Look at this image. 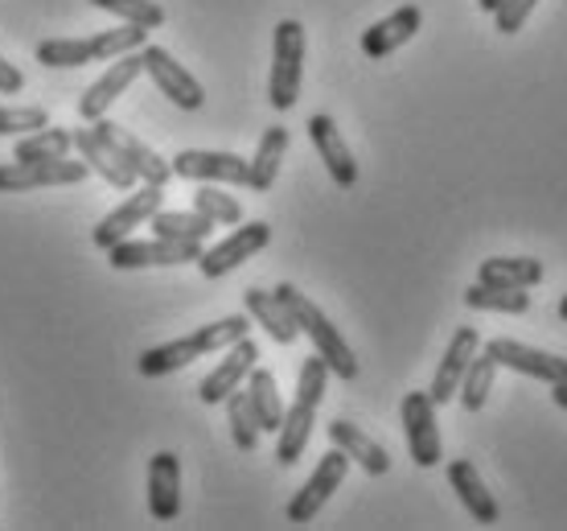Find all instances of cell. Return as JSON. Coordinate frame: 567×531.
Masks as SVG:
<instances>
[{"label":"cell","instance_id":"23","mask_svg":"<svg viewBox=\"0 0 567 531\" xmlns=\"http://www.w3.org/2000/svg\"><path fill=\"white\" fill-rule=\"evenodd\" d=\"M329 441L346 453L350 461H358L367 474L383 478L386 470H391V458H386V449L374 441V437H367V432L358 429V425H350V420H333L329 425Z\"/></svg>","mask_w":567,"mask_h":531},{"label":"cell","instance_id":"6","mask_svg":"<svg viewBox=\"0 0 567 531\" xmlns=\"http://www.w3.org/2000/svg\"><path fill=\"white\" fill-rule=\"evenodd\" d=\"M161 206H165V186L141 182V186H132V194L115 206L112 215L100 218V227L91 231V239H95L100 252H107V247H115L120 239H128L136 227H148V218H153Z\"/></svg>","mask_w":567,"mask_h":531},{"label":"cell","instance_id":"19","mask_svg":"<svg viewBox=\"0 0 567 531\" xmlns=\"http://www.w3.org/2000/svg\"><path fill=\"white\" fill-rule=\"evenodd\" d=\"M477 350H482V334L473 330V326H461V330L453 334V343H449V350H444V359H440L436 379H432V388H427L432 404H449V400H456V388H461V375H465L468 359H473Z\"/></svg>","mask_w":567,"mask_h":531},{"label":"cell","instance_id":"9","mask_svg":"<svg viewBox=\"0 0 567 531\" xmlns=\"http://www.w3.org/2000/svg\"><path fill=\"white\" fill-rule=\"evenodd\" d=\"M144 74L156 83V91L173 103V108H182V112H198L202 103H206V91L194 74L185 71L182 62L165 50V45H148L144 42Z\"/></svg>","mask_w":567,"mask_h":531},{"label":"cell","instance_id":"14","mask_svg":"<svg viewBox=\"0 0 567 531\" xmlns=\"http://www.w3.org/2000/svg\"><path fill=\"white\" fill-rule=\"evenodd\" d=\"M141 74H144L141 50L112 58V67H107V71H103L100 79L83 91V100H79V115H83L86 124H91V120H100V115H107V108H112V103L120 100V95H124Z\"/></svg>","mask_w":567,"mask_h":531},{"label":"cell","instance_id":"42","mask_svg":"<svg viewBox=\"0 0 567 531\" xmlns=\"http://www.w3.org/2000/svg\"><path fill=\"white\" fill-rule=\"evenodd\" d=\"M559 317L567 321V293H564V302H559Z\"/></svg>","mask_w":567,"mask_h":531},{"label":"cell","instance_id":"29","mask_svg":"<svg viewBox=\"0 0 567 531\" xmlns=\"http://www.w3.org/2000/svg\"><path fill=\"white\" fill-rule=\"evenodd\" d=\"M148 227L156 231V235H165V239H182V244H206L210 239L214 223L206 215H198L194 206L189 211H156L153 218H148Z\"/></svg>","mask_w":567,"mask_h":531},{"label":"cell","instance_id":"1","mask_svg":"<svg viewBox=\"0 0 567 531\" xmlns=\"http://www.w3.org/2000/svg\"><path fill=\"white\" fill-rule=\"evenodd\" d=\"M326 384H329V367L321 355L300 362V379H297V400L284 408V420L276 429V461L280 466H297L300 453L309 449L312 425H317V408L326 400Z\"/></svg>","mask_w":567,"mask_h":531},{"label":"cell","instance_id":"24","mask_svg":"<svg viewBox=\"0 0 567 531\" xmlns=\"http://www.w3.org/2000/svg\"><path fill=\"white\" fill-rule=\"evenodd\" d=\"M243 309H247V317L256 321V326H264L268 330L271 343L280 346H292L297 343V321L288 317V309H284V302L276 297V293H264V288H247L243 293Z\"/></svg>","mask_w":567,"mask_h":531},{"label":"cell","instance_id":"39","mask_svg":"<svg viewBox=\"0 0 567 531\" xmlns=\"http://www.w3.org/2000/svg\"><path fill=\"white\" fill-rule=\"evenodd\" d=\"M21 91H25V74L9 58H0V95H21Z\"/></svg>","mask_w":567,"mask_h":531},{"label":"cell","instance_id":"25","mask_svg":"<svg viewBox=\"0 0 567 531\" xmlns=\"http://www.w3.org/2000/svg\"><path fill=\"white\" fill-rule=\"evenodd\" d=\"M206 350H202L198 334H185V338H173V343H161V346H148L141 359H136V371L144 379H161V375H173L189 367L194 359H202Z\"/></svg>","mask_w":567,"mask_h":531},{"label":"cell","instance_id":"13","mask_svg":"<svg viewBox=\"0 0 567 531\" xmlns=\"http://www.w3.org/2000/svg\"><path fill=\"white\" fill-rule=\"evenodd\" d=\"M169 165H173V177L214 182V186H247V161H243L239 153H218V149H182Z\"/></svg>","mask_w":567,"mask_h":531},{"label":"cell","instance_id":"15","mask_svg":"<svg viewBox=\"0 0 567 531\" xmlns=\"http://www.w3.org/2000/svg\"><path fill=\"white\" fill-rule=\"evenodd\" d=\"M485 355L497 362V367H511L518 375H530L539 384H564L567 379V359L559 355H547V350H535L526 343H514V338H494L485 343Z\"/></svg>","mask_w":567,"mask_h":531},{"label":"cell","instance_id":"18","mask_svg":"<svg viewBox=\"0 0 567 531\" xmlns=\"http://www.w3.org/2000/svg\"><path fill=\"white\" fill-rule=\"evenodd\" d=\"M259 359V346L251 343V338H239L235 346H227V359L218 362L206 379H202L198 388V400L202 404H223L235 388H243V379L251 375V367H256Z\"/></svg>","mask_w":567,"mask_h":531},{"label":"cell","instance_id":"37","mask_svg":"<svg viewBox=\"0 0 567 531\" xmlns=\"http://www.w3.org/2000/svg\"><path fill=\"white\" fill-rule=\"evenodd\" d=\"M50 124V112L42 103H29V108H0V136H25Z\"/></svg>","mask_w":567,"mask_h":531},{"label":"cell","instance_id":"3","mask_svg":"<svg viewBox=\"0 0 567 531\" xmlns=\"http://www.w3.org/2000/svg\"><path fill=\"white\" fill-rule=\"evenodd\" d=\"M276 297L284 302L288 317L297 321V330L312 343V350L326 359L329 375H338V379H358V359H354V350H350V343L338 334V326H333V321H329V317L321 314L297 285H276Z\"/></svg>","mask_w":567,"mask_h":531},{"label":"cell","instance_id":"38","mask_svg":"<svg viewBox=\"0 0 567 531\" xmlns=\"http://www.w3.org/2000/svg\"><path fill=\"white\" fill-rule=\"evenodd\" d=\"M535 4H539V0H502L494 13L497 33H518V29L526 25V17L535 13Z\"/></svg>","mask_w":567,"mask_h":531},{"label":"cell","instance_id":"32","mask_svg":"<svg viewBox=\"0 0 567 531\" xmlns=\"http://www.w3.org/2000/svg\"><path fill=\"white\" fill-rule=\"evenodd\" d=\"M494 375H497V362L489 359V355H473L465 367V375H461V388H456V396H461V404H465V412H482L485 400H489V391H494Z\"/></svg>","mask_w":567,"mask_h":531},{"label":"cell","instance_id":"10","mask_svg":"<svg viewBox=\"0 0 567 531\" xmlns=\"http://www.w3.org/2000/svg\"><path fill=\"white\" fill-rule=\"evenodd\" d=\"M268 244H271V227L264 218H256V223H235V231H230L223 244H214L210 252L198 256V273L206 280H218V276L235 273L239 264H247V259L256 256V252H264Z\"/></svg>","mask_w":567,"mask_h":531},{"label":"cell","instance_id":"31","mask_svg":"<svg viewBox=\"0 0 567 531\" xmlns=\"http://www.w3.org/2000/svg\"><path fill=\"white\" fill-rule=\"evenodd\" d=\"M71 132L66 129H38V132H25L21 141H17L13 149V157L17 161H62V157H71Z\"/></svg>","mask_w":567,"mask_h":531},{"label":"cell","instance_id":"34","mask_svg":"<svg viewBox=\"0 0 567 531\" xmlns=\"http://www.w3.org/2000/svg\"><path fill=\"white\" fill-rule=\"evenodd\" d=\"M194 211L210 218L214 227H235V223H243L239 198H230L227 190H218L214 182H206V186L194 194Z\"/></svg>","mask_w":567,"mask_h":531},{"label":"cell","instance_id":"36","mask_svg":"<svg viewBox=\"0 0 567 531\" xmlns=\"http://www.w3.org/2000/svg\"><path fill=\"white\" fill-rule=\"evenodd\" d=\"M91 4L115 13L120 21H132V25H144V29L165 25V9L156 0H91Z\"/></svg>","mask_w":567,"mask_h":531},{"label":"cell","instance_id":"20","mask_svg":"<svg viewBox=\"0 0 567 531\" xmlns=\"http://www.w3.org/2000/svg\"><path fill=\"white\" fill-rule=\"evenodd\" d=\"M71 141H74V149H79V157L86 161V170L91 173H100L107 186H115V190H132V186H141L136 182V173L120 161V153H115L112 144L103 141L100 132L95 129H79V132H71Z\"/></svg>","mask_w":567,"mask_h":531},{"label":"cell","instance_id":"12","mask_svg":"<svg viewBox=\"0 0 567 531\" xmlns=\"http://www.w3.org/2000/svg\"><path fill=\"white\" fill-rule=\"evenodd\" d=\"M399 417H403V437H408V449H412V461L415 466H440L444 458V446H440V429H436V404L427 391H408L403 396V408H399Z\"/></svg>","mask_w":567,"mask_h":531},{"label":"cell","instance_id":"41","mask_svg":"<svg viewBox=\"0 0 567 531\" xmlns=\"http://www.w3.org/2000/svg\"><path fill=\"white\" fill-rule=\"evenodd\" d=\"M477 4H482L485 13H497V4H502V0H477Z\"/></svg>","mask_w":567,"mask_h":531},{"label":"cell","instance_id":"27","mask_svg":"<svg viewBox=\"0 0 567 531\" xmlns=\"http://www.w3.org/2000/svg\"><path fill=\"white\" fill-rule=\"evenodd\" d=\"M247 384V404H251V412H256V425L259 432H276L284 420V400H280V388H276V375L268 367H251V375L243 379Z\"/></svg>","mask_w":567,"mask_h":531},{"label":"cell","instance_id":"4","mask_svg":"<svg viewBox=\"0 0 567 531\" xmlns=\"http://www.w3.org/2000/svg\"><path fill=\"white\" fill-rule=\"evenodd\" d=\"M305 83V25L280 21L271 38V74H268V103L276 112H292Z\"/></svg>","mask_w":567,"mask_h":531},{"label":"cell","instance_id":"33","mask_svg":"<svg viewBox=\"0 0 567 531\" xmlns=\"http://www.w3.org/2000/svg\"><path fill=\"white\" fill-rule=\"evenodd\" d=\"M223 404H227L230 441H235L243 453H251V449L259 446V425H256V412H251V404H247V391L235 388Z\"/></svg>","mask_w":567,"mask_h":531},{"label":"cell","instance_id":"28","mask_svg":"<svg viewBox=\"0 0 567 531\" xmlns=\"http://www.w3.org/2000/svg\"><path fill=\"white\" fill-rule=\"evenodd\" d=\"M477 280L482 285H506V288H535L543 280V264L530 256H494V259H482Z\"/></svg>","mask_w":567,"mask_h":531},{"label":"cell","instance_id":"17","mask_svg":"<svg viewBox=\"0 0 567 531\" xmlns=\"http://www.w3.org/2000/svg\"><path fill=\"white\" fill-rule=\"evenodd\" d=\"M309 141H312V149H317V157L326 161L329 177H333L341 190H354L358 186V161H354V153H350V144L341 141V129L333 124V115H312Z\"/></svg>","mask_w":567,"mask_h":531},{"label":"cell","instance_id":"7","mask_svg":"<svg viewBox=\"0 0 567 531\" xmlns=\"http://www.w3.org/2000/svg\"><path fill=\"white\" fill-rule=\"evenodd\" d=\"M91 170L86 161H9L0 165V194H25V190H50V186H79Z\"/></svg>","mask_w":567,"mask_h":531},{"label":"cell","instance_id":"2","mask_svg":"<svg viewBox=\"0 0 567 531\" xmlns=\"http://www.w3.org/2000/svg\"><path fill=\"white\" fill-rule=\"evenodd\" d=\"M148 42V29L124 21L120 29H100L91 38H45L38 45V62L50 71H66V67H86V62H112L120 54L144 50Z\"/></svg>","mask_w":567,"mask_h":531},{"label":"cell","instance_id":"11","mask_svg":"<svg viewBox=\"0 0 567 531\" xmlns=\"http://www.w3.org/2000/svg\"><path fill=\"white\" fill-rule=\"evenodd\" d=\"M346 474H350V458L333 446L326 458L317 461V470L309 474V482L292 494V503H288V511H284V515H288V523H312V519H317V511L333 499V490H341Z\"/></svg>","mask_w":567,"mask_h":531},{"label":"cell","instance_id":"8","mask_svg":"<svg viewBox=\"0 0 567 531\" xmlns=\"http://www.w3.org/2000/svg\"><path fill=\"white\" fill-rule=\"evenodd\" d=\"M91 129L100 132L103 141H107L115 149V153H120V161H124V165H128V170L136 173V182H148V186H169L173 165L165 157H156L153 149H148V144H144L132 129L115 124V120H107V115L91 120Z\"/></svg>","mask_w":567,"mask_h":531},{"label":"cell","instance_id":"35","mask_svg":"<svg viewBox=\"0 0 567 531\" xmlns=\"http://www.w3.org/2000/svg\"><path fill=\"white\" fill-rule=\"evenodd\" d=\"M198 343L206 355H214V350H227V346H235L239 338H247L251 334V317L247 314H230V317H218V321H210V326H198Z\"/></svg>","mask_w":567,"mask_h":531},{"label":"cell","instance_id":"21","mask_svg":"<svg viewBox=\"0 0 567 531\" xmlns=\"http://www.w3.org/2000/svg\"><path fill=\"white\" fill-rule=\"evenodd\" d=\"M420 25H424V13H420L415 4H403V9H395V13L383 17V21H374V25L362 33V54L367 58L395 54L399 45H408L415 33H420Z\"/></svg>","mask_w":567,"mask_h":531},{"label":"cell","instance_id":"40","mask_svg":"<svg viewBox=\"0 0 567 531\" xmlns=\"http://www.w3.org/2000/svg\"><path fill=\"white\" fill-rule=\"evenodd\" d=\"M551 400L567 412V379H564V384H551Z\"/></svg>","mask_w":567,"mask_h":531},{"label":"cell","instance_id":"22","mask_svg":"<svg viewBox=\"0 0 567 531\" xmlns=\"http://www.w3.org/2000/svg\"><path fill=\"white\" fill-rule=\"evenodd\" d=\"M449 487L456 490V499H461V507L473 515V523H497V519H502L497 499L485 490L482 474L473 470V461H465V458L449 461Z\"/></svg>","mask_w":567,"mask_h":531},{"label":"cell","instance_id":"16","mask_svg":"<svg viewBox=\"0 0 567 531\" xmlns=\"http://www.w3.org/2000/svg\"><path fill=\"white\" fill-rule=\"evenodd\" d=\"M148 515L156 523H169L182 515V461L169 449L153 453V461H148Z\"/></svg>","mask_w":567,"mask_h":531},{"label":"cell","instance_id":"26","mask_svg":"<svg viewBox=\"0 0 567 531\" xmlns=\"http://www.w3.org/2000/svg\"><path fill=\"white\" fill-rule=\"evenodd\" d=\"M288 153V129H268L256 144V157L247 161V190L256 194H268L276 186V173H280V161Z\"/></svg>","mask_w":567,"mask_h":531},{"label":"cell","instance_id":"5","mask_svg":"<svg viewBox=\"0 0 567 531\" xmlns=\"http://www.w3.org/2000/svg\"><path fill=\"white\" fill-rule=\"evenodd\" d=\"M202 244H182V239H120L107 247V264L115 273H132V268H173V264H198Z\"/></svg>","mask_w":567,"mask_h":531},{"label":"cell","instance_id":"30","mask_svg":"<svg viewBox=\"0 0 567 531\" xmlns=\"http://www.w3.org/2000/svg\"><path fill=\"white\" fill-rule=\"evenodd\" d=\"M468 309H482V314H526L530 309V293L526 288H506V285H468L465 288Z\"/></svg>","mask_w":567,"mask_h":531}]
</instances>
